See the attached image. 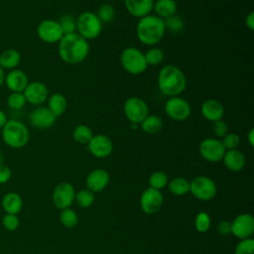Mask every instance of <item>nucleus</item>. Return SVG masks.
Listing matches in <instances>:
<instances>
[{"mask_svg": "<svg viewBox=\"0 0 254 254\" xmlns=\"http://www.w3.org/2000/svg\"><path fill=\"white\" fill-rule=\"evenodd\" d=\"M217 230L220 234L227 235L231 232V223L229 221H226V220L220 221L217 225Z\"/></svg>", "mask_w": 254, "mask_h": 254, "instance_id": "44", "label": "nucleus"}, {"mask_svg": "<svg viewBox=\"0 0 254 254\" xmlns=\"http://www.w3.org/2000/svg\"><path fill=\"white\" fill-rule=\"evenodd\" d=\"M88 52L89 45L87 40L76 32L64 35L59 42V55L66 64H76L83 62Z\"/></svg>", "mask_w": 254, "mask_h": 254, "instance_id": "1", "label": "nucleus"}, {"mask_svg": "<svg viewBox=\"0 0 254 254\" xmlns=\"http://www.w3.org/2000/svg\"><path fill=\"white\" fill-rule=\"evenodd\" d=\"M164 23H165V28L166 30L168 31H171L173 33H178V32H181L184 27H185V22H184V19L175 14L167 19L164 20Z\"/></svg>", "mask_w": 254, "mask_h": 254, "instance_id": "32", "label": "nucleus"}, {"mask_svg": "<svg viewBox=\"0 0 254 254\" xmlns=\"http://www.w3.org/2000/svg\"><path fill=\"white\" fill-rule=\"evenodd\" d=\"M12 177V171L11 169L5 165H0V185H4L10 181Z\"/></svg>", "mask_w": 254, "mask_h": 254, "instance_id": "43", "label": "nucleus"}, {"mask_svg": "<svg viewBox=\"0 0 254 254\" xmlns=\"http://www.w3.org/2000/svg\"><path fill=\"white\" fill-rule=\"evenodd\" d=\"M26 101L32 105L40 106L49 98V89L41 81H31L23 91Z\"/></svg>", "mask_w": 254, "mask_h": 254, "instance_id": "12", "label": "nucleus"}, {"mask_svg": "<svg viewBox=\"0 0 254 254\" xmlns=\"http://www.w3.org/2000/svg\"><path fill=\"white\" fill-rule=\"evenodd\" d=\"M72 137L74 141L79 144H88V142L93 137V134L92 130L87 125L79 124L73 129Z\"/></svg>", "mask_w": 254, "mask_h": 254, "instance_id": "28", "label": "nucleus"}, {"mask_svg": "<svg viewBox=\"0 0 254 254\" xmlns=\"http://www.w3.org/2000/svg\"><path fill=\"white\" fill-rule=\"evenodd\" d=\"M153 0H124L127 12L139 19L149 15L153 10Z\"/></svg>", "mask_w": 254, "mask_h": 254, "instance_id": "20", "label": "nucleus"}, {"mask_svg": "<svg viewBox=\"0 0 254 254\" xmlns=\"http://www.w3.org/2000/svg\"><path fill=\"white\" fill-rule=\"evenodd\" d=\"M60 219H61V222L64 226L71 228V227L76 225L78 217H77V214L75 213L74 210L67 207V208L63 209V211L61 213V216H60Z\"/></svg>", "mask_w": 254, "mask_h": 254, "instance_id": "36", "label": "nucleus"}, {"mask_svg": "<svg viewBox=\"0 0 254 254\" xmlns=\"http://www.w3.org/2000/svg\"><path fill=\"white\" fill-rule=\"evenodd\" d=\"M109 183V174L103 169L93 170L86 178V186L92 192H98L105 189Z\"/></svg>", "mask_w": 254, "mask_h": 254, "instance_id": "21", "label": "nucleus"}, {"mask_svg": "<svg viewBox=\"0 0 254 254\" xmlns=\"http://www.w3.org/2000/svg\"><path fill=\"white\" fill-rule=\"evenodd\" d=\"M190 190L196 198L209 200L216 193V186L211 179L205 176H199L190 183Z\"/></svg>", "mask_w": 254, "mask_h": 254, "instance_id": "10", "label": "nucleus"}, {"mask_svg": "<svg viewBox=\"0 0 254 254\" xmlns=\"http://www.w3.org/2000/svg\"><path fill=\"white\" fill-rule=\"evenodd\" d=\"M194 225L198 232H206L210 226L209 215L204 211L198 212L194 220Z\"/></svg>", "mask_w": 254, "mask_h": 254, "instance_id": "38", "label": "nucleus"}, {"mask_svg": "<svg viewBox=\"0 0 254 254\" xmlns=\"http://www.w3.org/2000/svg\"><path fill=\"white\" fill-rule=\"evenodd\" d=\"M2 139L8 147L21 149L28 144L30 132L23 122L11 119L8 120L2 128Z\"/></svg>", "mask_w": 254, "mask_h": 254, "instance_id": "4", "label": "nucleus"}, {"mask_svg": "<svg viewBox=\"0 0 254 254\" xmlns=\"http://www.w3.org/2000/svg\"><path fill=\"white\" fill-rule=\"evenodd\" d=\"M4 80H5V71H4V69L0 66V87L3 85Z\"/></svg>", "mask_w": 254, "mask_h": 254, "instance_id": "48", "label": "nucleus"}, {"mask_svg": "<svg viewBox=\"0 0 254 254\" xmlns=\"http://www.w3.org/2000/svg\"><path fill=\"white\" fill-rule=\"evenodd\" d=\"M4 160H5V157H4V154L0 151V165L4 164Z\"/></svg>", "mask_w": 254, "mask_h": 254, "instance_id": "49", "label": "nucleus"}, {"mask_svg": "<svg viewBox=\"0 0 254 254\" xmlns=\"http://www.w3.org/2000/svg\"><path fill=\"white\" fill-rule=\"evenodd\" d=\"M1 205L6 213L18 214L22 210L23 200L19 193L11 191L4 194L1 200Z\"/></svg>", "mask_w": 254, "mask_h": 254, "instance_id": "23", "label": "nucleus"}, {"mask_svg": "<svg viewBox=\"0 0 254 254\" xmlns=\"http://www.w3.org/2000/svg\"><path fill=\"white\" fill-rule=\"evenodd\" d=\"M7 121H8V119H7V116H6L5 112L0 109V129L3 128V126L6 124Z\"/></svg>", "mask_w": 254, "mask_h": 254, "instance_id": "46", "label": "nucleus"}, {"mask_svg": "<svg viewBox=\"0 0 254 254\" xmlns=\"http://www.w3.org/2000/svg\"><path fill=\"white\" fill-rule=\"evenodd\" d=\"M247 138H248V141H249V144L251 146L254 145V129L251 128L247 134Z\"/></svg>", "mask_w": 254, "mask_h": 254, "instance_id": "47", "label": "nucleus"}, {"mask_svg": "<svg viewBox=\"0 0 254 254\" xmlns=\"http://www.w3.org/2000/svg\"><path fill=\"white\" fill-rule=\"evenodd\" d=\"M225 167L232 172H239L245 166V157L237 149L226 150L222 158Z\"/></svg>", "mask_w": 254, "mask_h": 254, "instance_id": "22", "label": "nucleus"}, {"mask_svg": "<svg viewBox=\"0 0 254 254\" xmlns=\"http://www.w3.org/2000/svg\"><path fill=\"white\" fill-rule=\"evenodd\" d=\"M142 130L147 134H157L163 128L162 119L155 114H148L140 123Z\"/></svg>", "mask_w": 254, "mask_h": 254, "instance_id": "27", "label": "nucleus"}, {"mask_svg": "<svg viewBox=\"0 0 254 254\" xmlns=\"http://www.w3.org/2000/svg\"><path fill=\"white\" fill-rule=\"evenodd\" d=\"M123 110L126 118L132 124H140L149 114L148 104L144 99L138 96L127 98L123 105Z\"/></svg>", "mask_w": 254, "mask_h": 254, "instance_id": "7", "label": "nucleus"}, {"mask_svg": "<svg viewBox=\"0 0 254 254\" xmlns=\"http://www.w3.org/2000/svg\"><path fill=\"white\" fill-rule=\"evenodd\" d=\"M96 16L98 17V19L100 20V22L103 23H109L113 20L114 15H115V10L113 8V6H111L108 3H104L102 4L98 10L97 13H95Z\"/></svg>", "mask_w": 254, "mask_h": 254, "instance_id": "34", "label": "nucleus"}, {"mask_svg": "<svg viewBox=\"0 0 254 254\" xmlns=\"http://www.w3.org/2000/svg\"><path fill=\"white\" fill-rule=\"evenodd\" d=\"M57 117L47 106H38L34 108L29 115V121L33 127L39 129H47L52 127Z\"/></svg>", "mask_w": 254, "mask_h": 254, "instance_id": "14", "label": "nucleus"}, {"mask_svg": "<svg viewBox=\"0 0 254 254\" xmlns=\"http://www.w3.org/2000/svg\"><path fill=\"white\" fill-rule=\"evenodd\" d=\"M200 111L205 119L214 122L222 119L224 114V107L220 101L213 98H209L202 102Z\"/></svg>", "mask_w": 254, "mask_h": 254, "instance_id": "19", "label": "nucleus"}, {"mask_svg": "<svg viewBox=\"0 0 254 254\" xmlns=\"http://www.w3.org/2000/svg\"><path fill=\"white\" fill-rule=\"evenodd\" d=\"M21 63V54L16 49H6L0 54V66L5 70L17 68Z\"/></svg>", "mask_w": 254, "mask_h": 254, "instance_id": "24", "label": "nucleus"}, {"mask_svg": "<svg viewBox=\"0 0 254 254\" xmlns=\"http://www.w3.org/2000/svg\"><path fill=\"white\" fill-rule=\"evenodd\" d=\"M198 150L201 157L211 163L221 161L226 151L221 141L214 138H207L202 140L199 144Z\"/></svg>", "mask_w": 254, "mask_h": 254, "instance_id": "11", "label": "nucleus"}, {"mask_svg": "<svg viewBox=\"0 0 254 254\" xmlns=\"http://www.w3.org/2000/svg\"><path fill=\"white\" fill-rule=\"evenodd\" d=\"M222 145L225 150H233L238 147L240 144V137L236 133H227L224 137H222Z\"/></svg>", "mask_w": 254, "mask_h": 254, "instance_id": "41", "label": "nucleus"}, {"mask_svg": "<svg viewBox=\"0 0 254 254\" xmlns=\"http://www.w3.org/2000/svg\"><path fill=\"white\" fill-rule=\"evenodd\" d=\"M2 225L8 231H15L20 225L19 217L17 214L6 213L2 218Z\"/></svg>", "mask_w": 254, "mask_h": 254, "instance_id": "39", "label": "nucleus"}, {"mask_svg": "<svg viewBox=\"0 0 254 254\" xmlns=\"http://www.w3.org/2000/svg\"><path fill=\"white\" fill-rule=\"evenodd\" d=\"M145 60L148 65H158L164 60V52L160 48H151L144 54Z\"/></svg>", "mask_w": 254, "mask_h": 254, "instance_id": "31", "label": "nucleus"}, {"mask_svg": "<svg viewBox=\"0 0 254 254\" xmlns=\"http://www.w3.org/2000/svg\"><path fill=\"white\" fill-rule=\"evenodd\" d=\"M245 24L250 31L254 30V13L250 12L245 18Z\"/></svg>", "mask_w": 254, "mask_h": 254, "instance_id": "45", "label": "nucleus"}, {"mask_svg": "<svg viewBox=\"0 0 254 254\" xmlns=\"http://www.w3.org/2000/svg\"><path fill=\"white\" fill-rule=\"evenodd\" d=\"M87 145L90 153L96 158H106L113 150L112 140L104 134L93 136Z\"/></svg>", "mask_w": 254, "mask_h": 254, "instance_id": "17", "label": "nucleus"}, {"mask_svg": "<svg viewBox=\"0 0 254 254\" xmlns=\"http://www.w3.org/2000/svg\"><path fill=\"white\" fill-rule=\"evenodd\" d=\"M64 35L76 32V20L71 15H64L59 21Z\"/></svg>", "mask_w": 254, "mask_h": 254, "instance_id": "37", "label": "nucleus"}, {"mask_svg": "<svg viewBox=\"0 0 254 254\" xmlns=\"http://www.w3.org/2000/svg\"><path fill=\"white\" fill-rule=\"evenodd\" d=\"M158 86L160 91L169 97L179 96L186 89V75L180 67L167 64L159 71Z\"/></svg>", "mask_w": 254, "mask_h": 254, "instance_id": "2", "label": "nucleus"}, {"mask_svg": "<svg viewBox=\"0 0 254 254\" xmlns=\"http://www.w3.org/2000/svg\"><path fill=\"white\" fill-rule=\"evenodd\" d=\"M254 232V218L248 213L235 217L231 223V233L239 239H247Z\"/></svg>", "mask_w": 254, "mask_h": 254, "instance_id": "13", "label": "nucleus"}, {"mask_svg": "<svg viewBox=\"0 0 254 254\" xmlns=\"http://www.w3.org/2000/svg\"><path fill=\"white\" fill-rule=\"evenodd\" d=\"M165 32L164 20L152 14L140 18L136 28L138 40L146 46L158 44L163 39Z\"/></svg>", "mask_w": 254, "mask_h": 254, "instance_id": "3", "label": "nucleus"}, {"mask_svg": "<svg viewBox=\"0 0 254 254\" xmlns=\"http://www.w3.org/2000/svg\"><path fill=\"white\" fill-rule=\"evenodd\" d=\"M7 105L10 109L18 111L24 108L27 101L23 92H11L6 99Z\"/></svg>", "mask_w": 254, "mask_h": 254, "instance_id": "30", "label": "nucleus"}, {"mask_svg": "<svg viewBox=\"0 0 254 254\" xmlns=\"http://www.w3.org/2000/svg\"><path fill=\"white\" fill-rule=\"evenodd\" d=\"M167 183H168V176L166 173H164L162 171L153 173L149 179L150 188L155 189V190L163 189L164 187L167 186Z\"/></svg>", "mask_w": 254, "mask_h": 254, "instance_id": "35", "label": "nucleus"}, {"mask_svg": "<svg viewBox=\"0 0 254 254\" xmlns=\"http://www.w3.org/2000/svg\"><path fill=\"white\" fill-rule=\"evenodd\" d=\"M75 191L70 184L61 183L54 190L53 202L58 208L64 209L72 203Z\"/></svg>", "mask_w": 254, "mask_h": 254, "instance_id": "15", "label": "nucleus"}, {"mask_svg": "<svg viewBox=\"0 0 254 254\" xmlns=\"http://www.w3.org/2000/svg\"><path fill=\"white\" fill-rule=\"evenodd\" d=\"M52 113L56 116H62L67 107V101L64 94L60 92H56L49 96L48 98V106H47Z\"/></svg>", "mask_w": 254, "mask_h": 254, "instance_id": "26", "label": "nucleus"}, {"mask_svg": "<svg viewBox=\"0 0 254 254\" xmlns=\"http://www.w3.org/2000/svg\"><path fill=\"white\" fill-rule=\"evenodd\" d=\"M120 63L128 73L134 75L144 72L148 66L143 52L135 47H128L122 51Z\"/></svg>", "mask_w": 254, "mask_h": 254, "instance_id": "6", "label": "nucleus"}, {"mask_svg": "<svg viewBox=\"0 0 254 254\" xmlns=\"http://www.w3.org/2000/svg\"><path fill=\"white\" fill-rule=\"evenodd\" d=\"M190 103L181 96L170 97L165 104L166 114L173 120L184 121L188 119L190 115Z\"/></svg>", "mask_w": 254, "mask_h": 254, "instance_id": "8", "label": "nucleus"}, {"mask_svg": "<svg viewBox=\"0 0 254 254\" xmlns=\"http://www.w3.org/2000/svg\"><path fill=\"white\" fill-rule=\"evenodd\" d=\"M29 82L27 73L22 69L14 68L5 74L4 83L11 92H23Z\"/></svg>", "mask_w": 254, "mask_h": 254, "instance_id": "18", "label": "nucleus"}, {"mask_svg": "<svg viewBox=\"0 0 254 254\" xmlns=\"http://www.w3.org/2000/svg\"><path fill=\"white\" fill-rule=\"evenodd\" d=\"M235 254H254V240L242 239L235 248Z\"/></svg>", "mask_w": 254, "mask_h": 254, "instance_id": "40", "label": "nucleus"}, {"mask_svg": "<svg viewBox=\"0 0 254 254\" xmlns=\"http://www.w3.org/2000/svg\"><path fill=\"white\" fill-rule=\"evenodd\" d=\"M156 16L165 20L177 12V3L175 0H156L153 5Z\"/></svg>", "mask_w": 254, "mask_h": 254, "instance_id": "25", "label": "nucleus"}, {"mask_svg": "<svg viewBox=\"0 0 254 254\" xmlns=\"http://www.w3.org/2000/svg\"><path fill=\"white\" fill-rule=\"evenodd\" d=\"M212 130L214 132V134L217 136V137H224L227 133H228V126L227 124L222 120H217V121H214L213 124H212Z\"/></svg>", "mask_w": 254, "mask_h": 254, "instance_id": "42", "label": "nucleus"}, {"mask_svg": "<svg viewBox=\"0 0 254 254\" xmlns=\"http://www.w3.org/2000/svg\"><path fill=\"white\" fill-rule=\"evenodd\" d=\"M74 199L77 203L82 208L89 207L93 201H94V195L93 192L89 190H81L74 195Z\"/></svg>", "mask_w": 254, "mask_h": 254, "instance_id": "33", "label": "nucleus"}, {"mask_svg": "<svg viewBox=\"0 0 254 254\" xmlns=\"http://www.w3.org/2000/svg\"><path fill=\"white\" fill-rule=\"evenodd\" d=\"M169 190L174 194L183 195L190 191V183L184 178H175L169 183Z\"/></svg>", "mask_w": 254, "mask_h": 254, "instance_id": "29", "label": "nucleus"}, {"mask_svg": "<svg viewBox=\"0 0 254 254\" xmlns=\"http://www.w3.org/2000/svg\"><path fill=\"white\" fill-rule=\"evenodd\" d=\"M76 20V33L85 40L97 38L102 31V23L95 13L85 11L79 14Z\"/></svg>", "mask_w": 254, "mask_h": 254, "instance_id": "5", "label": "nucleus"}, {"mask_svg": "<svg viewBox=\"0 0 254 254\" xmlns=\"http://www.w3.org/2000/svg\"><path fill=\"white\" fill-rule=\"evenodd\" d=\"M38 37L45 43H59L64 36V32L59 21L53 19H45L37 27Z\"/></svg>", "mask_w": 254, "mask_h": 254, "instance_id": "9", "label": "nucleus"}, {"mask_svg": "<svg viewBox=\"0 0 254 254\" xmlns=\"http://www.w3.org/2000/svg\"><path fill=\"white\" fill-rule=\"evenodd\" d=\"M163 204V195L159 190L147 189L141 195L140 205L147 214L156 213Z\"/></svg>", "mask_w": 254, "mask_h": 254, "instance_id": "16", "label": "nucleus"}]
</instances>
